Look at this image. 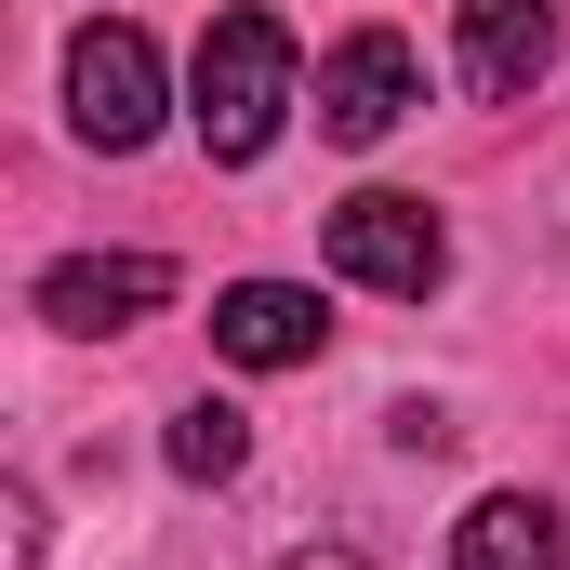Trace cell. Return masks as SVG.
<instances>
[{"label": "cell", "instance_id": "obj_8", "mask_svg": "<svg viewBox=\"0 0 570 570\" xmlns=\"http://www.w3.org/2000/svg\"><path fill=\"white\" fill-rule=\"evenodd\" d=\"M451 570H570V531L544 491H491V504H464V531H451Z\"/></svg>", "mask_w": 570, "mask_h": 570}, {"label": "cell", "instance_id": "obj_10", "mask_svg": "<svg viewBox=\"0 0 570 570\" xmlns=\"http://www.w3.org/2000/svg\"><path fill=\"white\" fill-rule=\"evenodd\" d=\"M0 531H13V570H40V491H0Z\"/></svg>", "mask_w": 570, "mask_h": 570}, {"label": "cell", "instance_id": "obj_2", "mask_svg": "<svg viewBox=\"0 0 570 570\" xmlns=\"http://www.w3.org/2000/svg\"><path fill=\"white\" fill-rule=\"evenodd\" d=\"M318 253H332V279L385 292V305H425L451 279V239H438L425 199H399V186H358V199H332L318 213Z\"/></svg>", "mask_w": 570, "mask_h": 570}, {"label": "cell", "instance_id": "obj_6", "mask_svg": "<svg viewBox=\"0 0 570 570\" xmlns=\"http://www.w3.org/2000/svg\"><path fill=\"white\" fill-rule=\"evenodd\" d=\"M146 305H173V266L159 253H67V266H40V318L53 332H134Z\"/></svg>", "mask_w": 570, "mask_h": 570}, {"label": "cell", "instance_id": "obj_4", "mask_svg": "<svg viewBox=\"0 0 570 570\" xmlns=\"http://www.w3.org/2000/svg\"><path fill=\"white\" fill-rule=\"evenodd\" d=\"M412 107H425V53H412L399 27H345V40L318 53V134L332 146H385Z\"/></svg>", "mask_w": 570, "mask_h": 570}, {"label": "cell", "instance_id": "obj_9", "mask_svg": "<svg viewBox=\"0 0 570 570\" xmlns=\"http://www.w3.org/2000/svg\"><path fill=\"white\" fill-rule=\"evenodd\" d=\"M239 464H253V425H239L226 399H186V412H173V478H199V491H226Z\"/></svg>", "mask_w": 570, "mask_h": 570}, {"label": "cell", "instance_id": "obj_1", "mask_svg": "<svg viewBox=\"0 0 570 570\" xmlns=\"http://www.w3.org/2000/svg\"><path fill=\"white\" fill-rule=\"evenodd\" d=\"M292 107H305V53H292L279 13H253V0H226L213 27H199V67H186V134L199 159H266L292 134Z\"/></svg>", "mask_w": 570, "mask_h": 570}, {"label": "cell", "instance_id": "obj_3", "mask_svg": "<svg viewBox=\"0 0 570 570\" xmlns=\"http://www.w3.org/2000/svg\"><path fill=\"white\" fill-rule=\"evenodd\" d=\"M159 107H173V80H159V40L120 27V13H94L80 40H67V134L107 146V159H134L159 134Z\"/></svg>", "mask_w": 570, "mask_h": 570}, {"label": "cell", "instance_id": "obj_5", "mask_svg": "<svg viewBox=\"0 0 570 570\" xmlns=\"http://www.w3.org/2000/svg\"><path fill=\"white\" fill-rule=\"evenodd\" d=\"M318 345H332V318H318L305 279H226L213 292V358H239V372H305Z\"/></svg>", "mask_w": 570, "mask_h": 570}, {"label": "cell", "instance_id": "obj_11", "mask_svg": "<svg viewBox=\"0 0 570 570\" xmlns=\"http://www.w3.org/2000/svg\"><path fill=\"white\" fill-rule=\"evenodd\" d=\"M279 570H372V558H358V544H292Z\"/></svg>", "mask_w": 570, "mask_h": 570}, {"label": "cell", "instance_id": "obj_7", "mask_svg": "<svg viewBox=\"0 0 570 570\" xmlns=\"http://www.w3.org/2000/svg\"><path fill=\"white\" fill-rule=\"evenodd\" d=\"M558 53V0H464V94L518 107Z\"/></svg>", "mask_w": 570, "mask_h": 570}]
</instances>
